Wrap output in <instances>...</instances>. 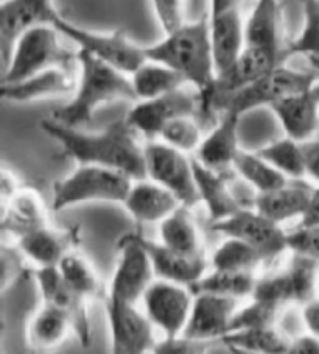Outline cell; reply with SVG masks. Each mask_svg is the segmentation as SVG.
Wrapping results in <instances>:
<instances>
[{
  "instance_id": "cell-1",
  "label": "cell",
  "mask_w": 319,
  "mask_h": 354,
  "mask_svg": "<svg viewBox=\"0 0 319 354\" xmlns=\"http://www.w3.org/2000/svg\"><path fill=\"white\" fill-rule=\"evenodd\" d=\"M41 128L59 144L61 156L77 161L78 166L90 164L114 169L134 181L146 178L145 145L140 144L139 133L125 118L95 133L66 127L53 119L42 120Z\"/></svg>"
},
{
  "instance_id": "cell-2",
  "label": "cell",
  "mask_w": 319,
  "mask_h": 354,
  "mask_svg": "<svg viewBox=\"0 0 319 354\" xmlns=\"http://www.w3.org/2000/svg\"><path fill=\"white\" fill-rule=\"evenodd\" d=\"M145 50L148 61L176 71L188 84L198 89L200 95L207 94L215 83L217 72L207 17L186 22L176 32L165 35L157 44L145 47Z\"/></svg>"
},
{
  "instance_id": "cell-3",
  "label": "cell",
  "mask_w": 319,
  "mask_h": 354,
  "mask_svg": "<svg viewBox=\"0 0 319 354\" xmlns=\"http://www.w3.org/2000/svg\"><path fill=\"white\" fill-rule=\"evenodd\" d=\"M79 77L75 94L64 106L55 109L52 119L78 128L89 122L98 108L115 100H136L131 77L78 50Z\"/></svg>"
},
{
  "instance_id": "cell-4",
  "label": "cell",
  "mask_w": 319,
  "mask_h": 354,
  "mask_svg": "<svg viewBox=\"0 0 319 354\" xmlns=\"http://www.w3.org/2000/svg\"><path fill=\"white\" fill-rule=\"evenodd\" d=\"M319 82L316 71H296L279 66L253 83L226 94H213L201 97L200 118L211 119L222 113H234L237 115L246 114L260 106H271L276 102L288 95L302 93Z\"/></svg>"
},
{
  "instance_id": "cell-5",
  "label": "cell",
  "mask_w": 319,
  "mask_h": 354,
  "mask_svg": "<svg viewBox=\"0 0 319 354\" xmlns=\"http://www.w3.org/2000/svg\"><path fill=\"white\" fill-rule=\"evenodd\" d=\"M59 35L57 27L48 24L26 30L17 38L8 64L3 67L2 83L22 82L50 69L73 71L78 67V50L66 48Z\"/></svg>"
},
{
  "instance_id": "cell-6",
  "label": "cell",
  "mask_w": 319,
  "mask_h": 354,
  "mask_svg": "<svg viewBox=\"0 0 319 354\" xmlns=\"http://www.w3.org/2000/svg\"><path fill=\"white\" fill-rule=\"evenodd\" d=\"M134 180L119 170L79 164L73 172L53 187V211L70 206L106 201L124 205Z\"/></svg>"
},
{
  "instance_id": "cell-7",
  "label": "cell",
  "mask_w": 319,
  "mask_h": 354,
  "mask_svg": "<svg viewBox=\"0 0 319 354\" xmlns=\"http://www.w3.org/2000/svg\"><path fill=\"white\" fill-rule=\"evenodd\" d=\"M319 262L293 254L287 264L257 279L251 300L284 313L290 306H304L318 297Z\"/></svg>"
},
{
  "instance_id": "cell-8",
  "label": "cell",
  "mask_w": 319,
  "mask_h": 354,
  "mask_svg": "<svg viewBox=\"0 0 319 354\" xmlns=\"http://www.w3.org/2000/svg\"><path fill=\"white\" fill-rule=\"evenodd\" d=\"M53 27H57L61 35L75 42L79 47V52L89 53L94 58L103 61L104 64L111 66L130 77L148 61L145 47H140L136 42H133L122 30L109 33L92 32V30L81 28L66 21L63 16L53 24Z\"/></svg>"
},
{
  "instance_id": "cell-9",
  "label": "cell",
  "mask_w": 319,
  "mask_h": 354,
  "mask_svg": "<svg viewBox=\"0 0 319 354\" xmlns=\"http://www.w3.org/2000/svg\"><path fill=\"white\" fill-rule=\"evenodd\" d=\"M145 164L146 178L170 191L181 205L193 207L201 203L193 160L187 153L170 147L162 140H151L145 144Z\"/></svg>"
},
{
  "instance_id": "cell-10",
  "label": "cell",
  "mask_w": 319,
  "mask_h": 354,
  "mask_svg": "<svg viewBox=\"0 0 319 354\" xmlns=\"http://www.w3.org/2000/svg\"><path fill=\"white\" fill-rule=\"evenodd\" d=\"M117 264H115L108 297L126 303L142 301L145 292L155 283L156 273L151 259L137 233L125 234L117 245Z\"/></svg>"
},
{
  "instance_id": "cell-11",
  "label": "cell",
  "mask_w": 319,
  "mask_h": 354,
  "mask_svg": "<svg viewBox=\"0 0 319 354\" xmlns=\"http://www.w3.org/2000/svg\"><path fill=\"white\" fill-rule=\"evenodd\" d=\"M195 294L188 286L155 279L142 298L144 313L164 337L184 334L190 320Z\"/></svg>"
},
{
  "instance_id": "cell-12",
  "label": "cell",
  "mask_w": 319,
  "mask_h": 354,
  "mask_svg": "<svg viewBox=\"0 0 319 354\" xmlns=\"http://www.w3.org/2000/svg\"><path fill=\"white\" fill-rule=\"evenodd\" d=\"M111 354H146L156 345L155 325L137 304L104 295Z\"/></svg>"
},
{
  "instance_id": "cell-13",
  "label": "cell",
  "mask_w": 319,
  "mask_h": 354,
  "mask_svg": "<svg viewBox=\"0 0 319 354\" xmlns=\"http://www.w3.org/2000/svg\"><path fill=\"white\" fill-rule=\"evenodd\" d=\"M211 227L226 237H235L248 243L265 261H271L288 252L287 231L282 225L260 214L255 207H243L224 221L212 223Z\"/></svg>"
},
{
  "instance_id": "cell-14",
  "label": "cell",
  "mask_w": 319,
  "mask_h": 354,
  "mask_svg": "<svg viewBox=\"0 0 319 354\" xmlns=\"http://www.w3.org/2000/svg\"><path fill=\"white\" fill-rule=\"evenodd\" d=\"M35 281L41 295V303L50 304L69 317L77 339L83 348L92 345V323L89 298L79 294L61 277L57 267H38Z\"/></svg>"
},
{
  "instance_id": "cell-15",
  "label": "cell",
  "mask_w": 319,
  "mask_h": 354,
  "mask_svg": "<svg viewBox=\"0 0 319 354\" xmlns=\"http://www.w3.org/2000/svg\"><path fill=\"white\" fill-rule=\"evenodd\" d=\"M201 97L188 93L186 88L156 99L140 100L126 114V122L139 134L157 138L165 125L184 115H200Z\"/></svg>"
},
{
  "instance_id": "cell-16",
  "label": "cell",
  "mask_w": 319,
  "mask_h": 354,
  "mask_svg": "<svg viewBox=\"0 0 319 354\" xmlns=\"http://www.w3.org/2000/svg\"><path fill=\"white\" fill-rule=\"evenodd\" d=\"M244 47L273 55L284 64L291 57L290 42L285 38L280 0H257L253 13L244 24Z\"/></svg>"
},
{
  "instance_id": "cell-17",
  "label": "cell",
  "mask_w": 319,
  "mask_h": 354,
  "mask_svg": "<svg viewBox=\"0 0 319 354\" xmlns=\"http://www.w3.org/2000/svg\"><path fill=\"white\" fill-rule=\"evenodd\" d=\"M61 17L52 0H5L0 7V52L3 67L19 36L35 26H53Z\"/></svg>"
},
{
  "instance_id": "cell-18",
  "label": "cell",
  "mask_w": 319,
  "mask_h": 354,
  "mask_svg": "<svg viewBox=\"0 0 319 354\" xmlns=\"http://www.w3.org/2000/svg\"><path fill=\"white\" fill-rule=\"evenodd\" d=\"M240 300L212 294L195 295L192 314L184 335L204 342H222L232 331Z\"/></svg>"
},
{
  "instance_id": "cell-19",
  "label": "cell",
  "mask_w": 319,
  "mask_h": 354,
  "mask_svg": "<svg viewBox=\"0 0 319 354\" xmlns=\"http://www.w3.org/2000/svg\"><path fill=\"white\" fill-rule=\"evenodd\" d=\"M269 108L288 138L307 142L315 136L319 125V82L302 93L276 102Z\"/></svg>"
},
{
  "instance_id": "cell-20",
  "label": "cell",
  "mask_w": 319,
  "mask_h": 354,
  "mask_svg": "<svg viewBox=\"0 0 319 354\" xmlns=\"http://www.w3.org/2000/svg\"><path fill=\"white\" fill-rule=\"evenodd\" d=\"M139 241L148 253L156 278L173 281L177 284L192 286L206 273L211 266L206 254H186L164 245L159 241H151L148 237L139 234Z\"/></svg>"
},
{
  "instance_id": "cell-21",
  "label": "cell",
  "mask_w": 319,
  "mask_h": 354,
  "mask_svg": "<svg viewBox=\"0 0 319 354\" xmlns=\"http://www.w3.org/2000/svg\"><path fill=\"white\" fill-rule=\"evenodd\" d=\"M240 115L234 113L220 114L215 125L209 131L196 151L195 160L217 172H231L234 170V161L240 151L238 145V128Z\"/></svg>"
},
{
  "instance_id": "cell-22",
  "label": "cell",
  "mask_w": 319,
  "mask_h": 354,
  "mask_svg": "<svg viewBox=\"0 0 319 354\" xmlns=\"http://www.w3.org/2000/svg\"><path fill=\"white\" fill-rule=\"evenodd\" d=\"M196 187H198L200 201L206 206L209 218L212 223L222 222L224 218L243 209L240 201L232 189V176L229 172H217L193 158Z\"/></svg>"
},
{
  "instance_id": "cell-23",
  "label": "cell",
  "mask_w": 319,
  "mask_h": 354,
  "mask_svg": "<svg viewBox=\"0 0 319 354\" xmlns=\"http://www.w3.org/2000/svg\"><path fill=\"white\" fill-rule=\"evenodd\" d=\"M315 186L304 180H290L274 191L257 194L254 207L276 223H285L293 218L302 221L309 209Z\"/></svg>"
},
{
  "instance_id": "cell-24",
  "label": "cell",
  "mask_w": 319,
  "mask_h": 354,
  "mask_svg": "<svg viewBox=\"0 0 319 354\" xmlns=\"http://www.w3.org/2000/svg\"><path fill=\"white\" fill-rule=\"evenodd\" d=\"M211 42L217 77L228 72L237 63L244 48V24L240 10L211 15Z\"/></svg>"
},
{
  "instance_id": "cell-25",
  "label": "cell",
  "mask_w": 319,
  "mask_h": 354,
  "mask_svg": "<svg viewBox=\"0 0 319 354\" xmlns=\"http://www.w3.org/2000/svg\"><path fill=\"white\" fill-rule=\"evenodd\" d=\"M182 206L173 194L148 178L133 183L124 207L137 223H161Z\"/></svg>"
},
{
  "instance_id": "cell-26",
  "label": "cell",
  "mask_w": 319,
  "mask_h": 354,
  "mask_svg": "<svg viewBox=\"0 0 319 354\" xmlns=\"http://www.w3.org/2000/svg\"><path fill=\"white\" fill-rule=\"evenodd\" d=\"M73 71L50 69L36 74L27 80L16 83H2V99L11 103H28L48 97L66 95L77 89Z\"/></svg>"
},
{
  "instance_id": "cell-27",
  "label": "cell",
  "mask_w": 319,
  "mask_h": 354,
  "mask_svg": "<svg viewBox=\"0 0 319 354\" xmlns=\"http://www.w3.org/2000/svg\"><path fill=\"white\" fill-rule=\"evenodd\" d=\"M47 225L50 223L46 205L33 189H19L14 197L2 206V230L16 237V241Z\"/></svg>"
},
{
  "instance_id": "cell-28",
  "label": "cell",
  "mask_w": 319,
  "mask_h": 354,
  "mask_svg": "<svg viewBox=\"0 0 319 354\" xmlns=\"http://www.w3.org/2000/svg\"><path fill=\"white\" fill-rule=\"evenodd\" d=\"M77 237L72 231L55 230L50 225L17 239L21 253L38 267H57L67 253L75 250Z\"/></svg>"
},
{
  "instance_id": "cell-29",
  "label": "cell",
  "mask_w": 319,
  "mask_h": 354,
  "mask_svg": "<svg viewBox=\"0 0 319 354\" xmlns=\"http://www.w3.org/2000/svg\"><path fill=\"white\" fill-rule=\"evenodd\" d=\"M73 333L69 317L50 304L41 306L30 317L27 325V342L35 351H52L64 344Z\"/></svg>"
},
{
  "instance_id": "cell-30",
  "label": "cell",
  "mask_w": 319,
  "mask_h": 354,
  "mask_svg": "<svg viewBox=\"0 0 319 354\" xmlns=\"http://www.w3.org/2000/svg\"><path fill=\"white\" fill-rule=\"evenodd\" d=\"M293 339L279 325L251 326L238 329L222 339L228 348L254 354H288Z\"/></svg>"
},
{
  "instance_id": "cell-31",
  "label": "cell",
  "mask_w": 319,
  "mask_h": 354,
  "mask_svg": "<svg viewBox=\"0 0 319 354\" xmlns=\"http://www.w3.org/2000/svg\"><path fill=\"white\" fill-rule=\"evenodd\" d=\"M192 207L180 206L159 223V242L186 254H202L201 233L192 216Z\"/></svg>"
},
{
  "instance_id": "cell-32",
  "label": "cell",
  "mask_w": 319,
  "mask_h": 354,
  "mask_svg": "<svg viewBox=\"0 0 319 354\" xmlns=\"http://www.w3.org/2000/svg\"><path fill=\"white\" fill-rule=\"evenodd\" d=\"M131 82L137 102L175 93L188 84L186 78L176 71L155 61H146L144 66H140L131 75Z\"/></svg>"
},
{
  "instance_id": "cell-33",
  "label": "cell",
  "mask_w": 319,
  "mask_h": 354,
  "mask_svg": "<svg viewBox=\"0 0 319 354\" xmlns=\"http://www.w3.org/2000/svg\"><path fill=\"white\" fill-rule=\"evenodd\" d=\"M255 272H226V270H213L211 273H204L190 286V289L195 295L198 294H212L220 297L235 298H251L254 294L257 286Z\"/></svg>"
},
{
  "instance_id": "cell-34",
  "label": "cell",
  "mask_w": 319,
  "mask_h": 354,
  "mask_svg": "<svg viewBox=\"0 0 319 354\" xmlns=\"http://www.w3.org/2000/svg\"><path fill=\"white\" fill-rule=\"evenodd\" d=\"M234 172L243 181L254 189L257 194L274 191L280 186L287 185L288 180L284 174H280L273 164H269L265 158L259 153L240 150L234 161Z\"/></svg>"
},
{
  "instance_id": "cell-35",
  "label": "cell",
  "mask_w": 319,
  "mask_h": 354,
  "mask_svg": "<svg viewBox=\"0 0 319 354\" xmlns=\"http://www.w3.org/2000/svg\"><path fill=\"white\" fill-rule=\"evenodd\" d=\"M57 268L59 270L61 277L73 289L86 298H89V300H94V298H98L102 294H104L100 273L97 272L94 264L84 254L77 252V250H72L70 253H67L61 259Z\"/></svg>"
},
{
  "instance_id": "cell-36",
  "label": "cell",
  "mask_w": 319,
  "mask_h": 354,
  "mask_svg": "<svg viewBox=\"0 0 319 354\" xmlns=\"http://www.w3.org/2000/svg\"><path fill=\"white\" fill-rule=\"evenodd\" d=\"M265 259L248 243L235 237H226L212 253L209 264L213 270L226 272H255Z\"/></svg>"
},
{
  "instance_id": "cell-37",
  "label": "cell",
  "mask_w": 319,
  "mask_h": 354,
  "mask_svg": "<svg viewBox=\"0 0 319 354\" xmlns=\"http://www.w3.org/2000/svg\"><path fill=\"white\" fill-rule=\"evenodd\" d=\"M257 153L273 164L288 180H304L307 176L302 142L285 136L257 150Z\"/></svg>"
},
{
  "instance_id": "cell-38",
  "label": "cell",
  "mask_w": 319,
  "mask_h": 354,
  "mask_svg": "<svg viewBox=\"0 0 319 354\" xmlns=\"http://www.w3.org/2000/svg\"><path fill=\"white\" fill-rule=\"evenodd\" d=\"M157 138L164 144L188 155L192 151H198L204 134L196 115H184L165 125Z\"/></svg>"
},
{
  "instance_id": "cell-39",
  "label": "cell",
  "mask_w": 319,
  "mask_h": 354,
  "mask_svg": "<svg viewBox=\"0 0 319 354\" xmlns=\"http://www.w3.org/2000/svg\"><path fill=\"white\" fill-rule=\"evenodd\" d=\"M304 11V27L290 42V55H305L310 61L319 59V0H300Z\"/></svg>"
},
{
  "instance_id": "cell-40",
  "label": "cell",
  "mask_w": 319,
  "mask_h": 354,
  "mask_svg": "<svg viewBox=\"0 0 319 354\" xmlns=\"http://www.w3.org/2000/svg\"><path fill=\"white\" fill-rule=\"evenodd\" d=\"M288 252L319 262V225H299L288 233Z\"/></svg>"
},
{
  "instance_id": "cell-41",
  "label": "cell",
  "mask_w": 319,
  "mask_h": 354,
  "mask_svg": "<svg viewBox=\"0 0 319 354\" xmlns=\"http://www.w3.org/2000/svg\"><path fill=\"white\" fill-rule=\"evenodd\" d=\"M213 342L196 340L187 335H176V337H164L156 342L151 354H207Z\"/></svg>"
},
{
  "instance_id": "cell-42",
  "label": "cell",
  "mask_w": 319,
  "mask_h": 354,
  "mask_svg": "<svg viewBox=\"0 0 319 354\" xmlns=\"http://www.w3.org/2000/svg\"><path fill=\"white\" fill-rule=\"evenodd\" d=\"M157 22L165 35L176 32L186 24L182 0H151Z\"/></svg>"
},
{
  "instance_id": "cell-43",
  "label": "cell",
  "mask_w": 319,
  "mask_h": 354,
  "mask_svg": "<svg viewBox=\"0 0 319 354\" xmlns=\"http://www.w3.org/2000/svg\"><path fill=\"white\" fill-rule=\"evenodd\" d=\"M307 176L319 185V138H313L302 142Z\"/></svg>"
},
{
  "instance_id": "cell-44",
  "label": "cell",
  "mask_w": 319,
  "mask_h": 354,
  "mask_svg": "<svg viewBox=\"0 0 319 354\" xmlns=\"http://www.w3.org/2000/svg\"><path fill=\"white\" fill-rule=\"evenodd\" d=\"M300 319H302L307 334L319 339V297H315L304 306H300Z\"/></svg>"
},
{
  "instance_id": "cell-45",
  "label": "cell",
  "mask_w": 319,
  "mask_h": 354,
  "mask_svg": "<svg viewBox=\"0 0 319 354\" xmlns=\"http://www.w3.org/2000/svg\"><path fill=\"white\" fill-rule=\"evenodd\" d=\"M288 354H319V339L311 334H302L293 337Z\"/></svg>"
},
{
  "instance_id": "cell-46",
  "label": "cell",
  "mask_w": 319,
  "mask_h": 354,
  "mask_svg": "<svg viewBox=\"0 0 319 354\" xmlns=\"http://www.w3.org/2000/svg\"><path fill=\"white\" fill-rule=\"evenodd\" d=\"M19 183H17L16 176L10 170H3L2 172V183H0V197H2V206L7 205L8 201L14 197L19 191Z\"/></svg>"
},
{
  "instance_id": "cell-47",
  "label": "cell",
  "mask_w": 319,
  "mask_h": 354,
  "mask_svg": "<svg viewBox=\"0 0 319 354\" xmlns=\"http://www.w3.org/2000/svg\"><path fill=\"white\" fill-rule=\"evenodd\" d=\"M299 225H319V186L313 191L309 209Z\"/></svg>"
},
{
  "instance_id": "cell-48",
  "label": "cell",
  "mask_w": 319,
  "mask_h": 354,
  "mask_svg": "<svg viewBox=\"0 0 319 354\" xmlns=\"http://www.w3.org/2000/svg\"><path fill=\"white\" fill-rule=\"evenodd\" d=\"M243 0H211V15L226 13V11L240 10Z\"/></svg>"
},
{
  "instance_id": "cell-49",
  "label": "cell",
  "mask_w": 319,
  "mask_h": 354,
  "mask_svg": "<svg viewBox=\"0 0 319 354\" xmlns=\"http://www.w3.org/2000/svg\"><path fill=\"white\" fill-rule=\"evenodd\" d=\"M231 351V354H254V353H248V351H243V350H237V348H228Z\"/></svg>"
},
{
  "instance_id": "cell-50",
  "label": "cell",
  "mask_w": 319,
  "mask_h": 354,
  "mask_svg": "<svg viewBox=\"0 0 319 354\" xmlns=\"http://www.w3.org/2000/svg\"><path fill=\"white\" fill-rule=\"evenodd\" d=\"M311 64H313V71H316L318 74H319V59L311 61Z\"/></svg>"
}]
</instances>
